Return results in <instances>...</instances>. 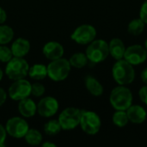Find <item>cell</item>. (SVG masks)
<instances>
[{
    "label": "cell",
    "instance_id": "1",
    "mask_svg": "<svg viewBox=\"0 0 147 147\" xmlns=\"http://www.w3.org/2000/svg\"><path fill=\"white\" fill-rule=\"evenodd\" d=\"M112 76L119 85H128L135 79V70L134 65L124 59H119L112 67Z\"/></svg>",
    "mask_w": 147,
    "mask_h": 147
},
{
    "label": "cell",
    "instance_id": "2",
    "mask_svg": "<svg viewBox=\"0 0 147 147\" xmlns=\"http://www.w3.org/2000/svg\"><path fill=\"white\" fill-rule=\"evenodd\" d=\"M132 91L126 85L114 88L109 95V102L115 110H127L133 104Z\"/></svg>",
    "mask_w": 147,
    "mask_h": 147
},
{
    "label": "cell",
    "instance_id": "3",
    "mask_svg": "<svg viewBox=\"0 0 147 147\" xmlns=\"http://www.w3.org/2000/svg\"><path fill=\"white\" fill-rule=\"evenodd\" d=\"M85 54L88 59L94 64L103 62L109 55V43L102 39L94 40L87 47Z\"/></svg>",
    "mask_w": 147,
    "mask_h": 147
},
{
    "label": "cell",
    "instance_id": "4",
    "mask_svg": "<svg viewBox=\"0 0 147 147\" xmlns=\"http://www.w3.org/2000/svg\"><path fill=\"white\" fill-rule=\"evenodd\" d=\"M28 63L23 58L15 57L7 63L5 73L9 79L15 81L24 78L28 74Z\"/></svg>",
    "mask_w": 147,
    "mask_h": 147
},
{
    "label": "cell",
    "instance_id": "5",
    "mask_svg": "<svg viewBox=\"0 0 147 147\" xmlns=\"http://www.w3.org/2000/svg\"><path fill=\"white\" fill-rule=\"evenodd\" d=\"M71 64L69 60L65 59L59 58L52 62L47 66V76L55 82H59L65 80L70 71H71Z\"/></svg>",
    "mask_w": 147,
    "mask_h": 147
},
{
    "label": "cell",
    "instance_id": "6",
    "mask_svg": "<svg viewBox=\"0 0 147 147\" xmlns=\"http://www.w3.org/2000/svg\"><path fill=\"white\" fill-rule=\"evenodd\" d=\"M79 125L86 134L96 135L101 129L102 121L96 112L82 111Z\"/></svg>",
    "mask_w": 147,
    "mask_h": 147
},
{
    "label": "cell",
    "instance_id": "7",
    "mask_svg": "<svg viewBox=\"0 0 147 147\" xmlns=\"http://www.w3.org/2000/svg\"><path fill=\"white\" fill-rule=\"evenodd\" d=\"M81 115L82 110L77 108L71 107L64 109L58 119L61 128L63 130H72L76 128L80 123Z\"/></svg>",
    "mask_w": 147,
    "mask_h": 147
},
{
    "label": "cell",
    "instance_id": "8",
    "mask_svg": "<svg viewBox=\"0 0 147 147\" xmlns=\"http://www.w3.org/2000/svg\"><path fill=\"white\" fill-rule=\"evenodd\" d=\"M96 37L95 27L90 24H83L78 27L71 35L72 40L79 45H89Z\"/></svg>",
    "mask_w": 147,
    "mask_h": 147
},
{
    "label": "cell",
    "instance_id": "9",
    "mask_svg": "<svg viewBox=\"0 0 147 147\" xmlns=\"http://www.w3.org/2000/svg\"><path fill=\"white\" fill-rule=\"evenodd\" d=\"M6 132L9 135L16 139L24 138L29 129L28 122L21 117H12L8 120L5 126Z\"/></svg>",
    "mask_w": 147,
    "mask_h": 147
},
{
    "label": "cell",
    "instance_id": "10",
    "mask_svg": "<svg viewBox=\"0 0 147 147\" xmlns=\"http://www.w3.org/2000/svg\"><path fill=\"white\" fill-rule=\"evenodd\" d=\"M9 96L14 101H20L31 95V84L22 78L15 80L9 88Z\"/></svg>",
    "mask_w": 147,
    "mask_h": 147
},
{
    "label": "cell",
    "instance_id": "11",
    "mask_svg": "<svg viewBox=\"0 0 147 147\" xmlns=\"http://www.w3.org/2000/svg\"><path fill=\"white\" fill-rule=\"evenodd\" d=\"M123 59L134 66L139 65L146 62L147 59V51L145 47L134 44L126 48Z\"/></svg>",
    "mask_w": 147,
    "mask_h": 147
},
{
    "label": "cell",
    "instance_id": "12",
    "mask_svg": "<svg viewBox=\"0 0 147 147\" xmlns=\"http://www.w3.org/2000/svg\"><path fill=\"white\" fill-rule=\"evenodd\" d=\"M59 110V102L56 98L52 96H47L42 98L38 105L37 111L39 115L42 117H51L53 116Z\"/></svg>",
    "mask_w": 147,
    "mask_h": 147
},
{
    "label": "cell",
    "instance_id": "13",
    "mask_svg": "<svg viewBox=\"0 0 147 147\" xmlns=\"http://www.w3.org/2000/svg\"><path fill=\"white\" fill-rule=\"evenodd\" d=\"M126 112L129 121L134 124H141L146 121L147 118L146 110L138 104H132Z\"/></svg>",
    "mask_w": 147,
    "mask_h": 147
},
{
    "label": "cell",
    "instance_id": "14",
    "mask_svg": "<svg viewBox=\"0 0 147 147\" xmlns=\"http://www.w3.org/2000/svg\"><path fill=\"white\" fill-rule=\"evenodd\" d=\"M42 52L47 59L55 60L62 58L64 54V47L57 41H49L44 45Z\"/></svg>",
    "mask_w": 147,
    "mask_h": 147
},
{
    "label": "cell",
    "instance_id": "15",
    "mask_svg": "<svg viewBox=\"0 0 147 147\" xmlns=\"http://www.w3.org/2000/svg\"><path fill=\"white\" fill-rule=\"evenodd\" d=\"M126 48L123 40L119 38H114L109 43V55L115 60L122 59L124 58Z\"/></svg>",
    "mask_w": 147,
    "mask_h": 147
},
{
    "label": "cell",
    "instance_id": "16",
    "mask_svg": "<svg viewBox=\"0 0 147 147\" xmlns=\"http://www.w3.org/2000/svg\"><path fill=\"white\" fill-rule=\"evenodd\" d=\"M10 49L14 57L23 58L30 50V43L24 38H18L12 43Z\"/></svg>",
    "mask_w": 147,
    "mask_h": 147
},
{
    "label": "cell",
    "instance_id": "17",
    "mask_svg": "<svg viewBox=\"0 0 147 147\" xmlns=\"http://www.w3.org/2000/svg\"><path fill=\"white\" fill-rule=\"evenodd\" d=\"M18 111L23 117L30 118L35 115L37 111V105L32 99L26 97L19 101Z\"/></svg>",
    "mask_w": 147,
    "mask_h": 147
},
{
    "label": "cell",
    "instance_id": "18",
    "mask_svg": "<svg viewBox=\"0 0 147 147\" xmlns=\"http://www.w3.org/2000/svg\"><path fill=\"white\" fill-rule=\"evenodd\" d=\"M85 87L94 96H100L104 91L102 84L93 76H87L85 78Z\"/></svg>",
    "mask_w": 147,
    "mask_h": 147
},
{
    "label": "cell",
    "instance_id": "19",
    "mask_svg": "<svg viewBox=\"0 0 147 147\" xmlns=\"http://www.w3.org/2000/svg\"><path fill=\"white\" fill-rule=\"evenodd\" d=\"M28 75L33 79L42 80L47 76V66L42 64H35L29 67Z\"/></svg>",
    "mask_w": 147,
    "mask_h": 147
},
{
    "label": "cell",
    "instance_id": "20",
    "mask_svg": "<svg viewBox=\"0 0 147 147\" xmlns=\"http://www.w3.org/2000/svg\"><path fill=\"white\" fill-rule=\"evenodd\" d=\"M145 25L146 23L140 18L134 19L128 23L127 31L132 35H134V36L140 35L143 33L145 29Z\"/></svg>",
    "mask_w": 147,
    "mask_h": 147
},
{
    "label": "cell",
    "instance_id": "21",
    "mask_svg": "<svg viewBox=\"0 0 147 147\" xmlns=\"http://www.w3.org/2000/svg\"><path fill=\"white\" fill-rule=\"evenodd\" d=\"M88 58L86 56L85 53H76L73 55H71V57L70 58V64L71 66L75 67V68H83L84 67L87 63H88Z\"/></svg>",
    "mask_w": 147,
    "mask_h": 147
},
{
    "label": "cell",
    "instance_id": "22",
    "mask_svg": "<svg viewBox=\"0 0 147 147\" xmlns=\"http://www.w3.org/2000/svg\"><path fill=\"white\" fill-rule=\"evenodd\" d=\"M112 121L117 127H124L129 122L127 112L125 110H116L113 116Z\"/></svg>",
    "mask_w": 147,
    "mask_h": 147
},
{
    "label": "cell",
    "instance_id": "23",
    "mask_svg": "<svg viewBox=\"0 0 147 147\" xmlns=\"http://www.w3.org/2000/svg\"><path fill=\"white\" fill-rule=\"evenodd\" d=\"M24 139L25 141L31 146H39L42 141V135L36 129H28Z\"/></svg>",
    "mask_w": 147,
    "mask_h": 147
},
{
    "label": "cell",
    "instance_id": "24",
    "mask_svg": "<svg viewBox=\"0 0 147 147\" xmlns=\"http://www.w3.org/2000/svg\"><path fill=\"white\" fill-rule=\"evenodd\" d=\"M14 37L13 29L7 25L0 26V45H5L12 40Z\"/></svg>",
    "mask_w": 147,
    "mask_h": 147
},
{
    "label": "cell",
    "instance_id": "25",
    "mask_svg": "<svg viewBox=\"0 0 147 147\" xmlns=\"http://www.w3.org/2000/svg\"><path fill=\"white\" fill-rule=\"evenodd\" d=\"M61 126L58 120H51L44 126V132L50 136L57 135L61 131Z\"/></svg>",
    "mask_w": 147,
    "mask_h": 147
},
{
    "label": "cell",
    "instance_id": "26",
    "mask_svg": "<svg viewBox=\"0 0 147 147\" xmlns=\"http://www.w3.org/2000/svg\"><path fill=\"white\" fill-rule=\"evenodd\" d=\"M12 58L13 54L11 49L4 45L0 46V61L3 63H8Z\"/></svg>",
    "mask_w": 147,
    "mask_h": 147
},
{
    "label": "cell",
    "instance_id": "27",
    "mask_svg": "<svg viewBox=\"0 0 147 147\" xmlns=\"http://www.w3.org/2000/svg\"><path fill=\"white\" fill-rule=\"evenodd\" d=\"M46 89L43 84L40 83H34L31 84V95L35 97H40L44 95Z\"/></svg>",
    "mask_w": 147,
    "mask_h": 147
},
{
    "label": "cell",
    "instance_id": "28",
    "mask_svg": "<svg viewBox=\"0 0 147 147\" xmlns=\"http://www.w3.org/2000/svg\"><path fill=\"white\" fill-rule=\"evenodd\" d=\"M140 18L146 23L147 24V0H146L141 7H140Z\"/></svg>",
    "mask_w": 147,
    "mask_h": 147
},
{
    "label": "cell",
    "instance_id": "29",
    "mask_svg": "<svg viewBox=\"0 0 147 147\" xmlns=\"http://www.w3.org/2000/svg\"><path fill=\"white\" fill-rule=\"evenodd\" d=\"M139 96L140 101L147 106V85H144L139 90Z\"/></svg>",
    "mask_w": 147,
    "mask_h": 147
},
{
    "label": "cell",
    "instance_id": "30",
    "mask_svg": "<svg viewBox=\"0 0 147 147\" xmlns=\"http://www.w3.org/2000/svg\"><path fill=\"white\" fill-rule=\"evenodd\" d=\"M6 129L4 127H3V125L0 124V147L4 146V141L6 139Z\"/></svg>",
    "mask_w": 147,
    "mask_h": 147
},
{
    "label": "cell",
    "instance_id": "31",
    "mask_svg": "<svg viewBox=\"0 0 147 147\" xmlns=\"http://www.w3.org/2000/svg\"><path fill=\"white\" fill-rule=\"evenodd\" d=\"M6 99H7V94H6L5 90L0 87V107L5 102Z\"/></svg>",
    "mask_w": 147,
    "mask_h": 147
},
{
    "label": "cell",
    "instance_id": "32",
    "mask_svg": "<svg viewBox=\"0 0 147 147\" xmlns=\"http://www.w3.org/2000/svg\"><path fill=\"white\" fill-rule=\"evenodd\" d=\"M7 19V14L5 12V10L0 7V24L3 23Z\"/></svg>",
    "mask_w": 147,
    "mask_h": 147
},
{
    "label": "cell",
    "instance_id": "33",
    "mask_svg": "<svg viewBox=\"0 0 147 147\" xmlns=\"http://www.w3.org/2000/svg\"><path fill=\"white\" fill-rule=\"evenodd\" d=\"M141 80L146 85H147V67L145 68L141 72Z\"/></svg>",
    "mask_w": 147,
    "mask_h": 147
},
{
    "label": "cell",
    "instance_id": "34",
    "mask_svg": "<svg viewBox=\"0 0 147 147\" xmlns=\"http://www.w3.org/2000/svg\"><path fill=\"white\" fill-rule=\"evenodd\" d=\"M42 146L44 147H56V145L53 143H50V142H45L42 144Z\"/></svg>",
    "mask_w": 147,
    "mask_h": 147
},
{
    "label": "cell",
    "instance_id": "35",
    "mask_svg": "<svg viewBox=\"0 0 147 147\" xmlns=\"http://www.w3.org/2000/svg\"><path fill=\"white\" fill-rule=\"evenodd\" d=\"M3 72L2 69L0 68V81H1V80H2V78H3Z\"/></svg>",
    "mask_w": 147,
    "mask_h": 147
},
{
    "label": "cell",
    "instance_id": "36",
    "mask_svg": "<svg viewBox=\"0 0 147 147\" xmlns=\"http://www.w3.org/2000/svg\"><path fill=\"white\" fill-rule=\"evenodd\" d=\"M144 47H145L146 50V51H147V38H146V40H145V46H144Z\"/></svg>",
    "mask_w": 147,
    "mask_h": 147
}]
</instances>
